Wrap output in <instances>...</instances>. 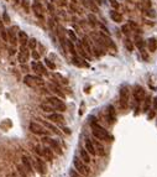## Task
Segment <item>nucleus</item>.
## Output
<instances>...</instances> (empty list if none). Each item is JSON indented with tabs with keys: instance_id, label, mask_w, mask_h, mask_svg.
<instances>
[{
	"instance_id": "35",
	"label": "nucleus",
	"mask_w": 157,
	"mask_h": 177,
	"mask_svg": "<svg viewBox=\"0 0 157 177\" xmlns=\"http://www.w3.org/2000/svg\"><path fill=\"white\" fill-rule=\"evenodd\" d=\"M50 88H51L52 90H53V92H56L57 94H59V96H61V97H65V94H63V93H62V92H61V90H59L58 88H56L55 85H50Z\"/></svg>"
},
{
	"instance_id": "12",
	"label": "nucleus",
	"mask_w": 157,
	"mask_h": 177,
	"mask_svg": "<svg viewBox=\"0 0 157 177\" xmlns=\"http://www.w3.org/2000/svg\"><path fill=\"white\" fill-rule=\"evenodd\" d=\"M92 142H93V145H94V148H95L96 155H99V156H105V149H104V146L100 144L98 140H93Z\"/></svg>"
},
{
	"instance_id": "21",
	"label": "nucleus",
	"mask_w": 157,
	"mask_h": 177,
	"mask_svg": "<svg viewBox=\"0 0 157 177\" xmlns=\"http://www.w3.org/2000/svg\"><path fill=\"white\" fill-rule=\"evenodd\" d=\"M110 17H111V20L115 21V22H121L122 21V16L118 13V11H110Z\"/></svg>"
},
{
	"instance_id": "28",
	"label": "nucleus",
	"mask_w": 157,
	"mask_h": 177,
	"mask_svg": "<svg viewBox=\"0 0 157 177\" xmlns=\"http://www.w3.org/2000/svg\"><path fill=\"white\" fill-rule=\"evenodd\" d=\"M67 46H68L69 51L72 52V55H76V50H74V46H73V43H72V41L71 40H67Z\"/></svg>"
},
{
	"instance_id": "19",
	"label": "nucleus",
	"mask_w": 157,
	"mask_h": 177,
	"mask_svg": "<svg viewBox=\"0 0 157 177\" xmlns=\"http://www.w3.org/2000/svg\"><path fill=\"white\" fill-rule=\"evenodd\" d=\"M17 37H19V41H20L21 46H25V45L29 42V37L26 35V32H24V31H19Z\"/></svg>"
},
{
	"instance_id": "11",
	"label": "nucleus",
	"mask_w": 157,
	"mask_h": 177,
	"mask_svg": "<svg viewBox=\"0 0 157 177\" xmlns=\"http://www.w3.org/2000/svg\"><path fill=\"white\" fill-rule=\"evenodd\" d=\"M106 116L108 120H109L110 124H113L115 120H116V115H115V109L113 105H108L106 107Z\"/></svg>"
},
{
	"instance_id": "39",
	"label": "nucleus",
	"mask_w": 157,
	"mask_h": 177,
	"mask_svg": "<svg viewBox=\"0 0 157 177\" xmlns=\"http://www.w3.org/2000/svg\"><path fill=\"white\" fill-rule=\"evenodd\" d=\"M144 3V5H146V7H151V0H141Z\"/></svg>"
},
{
	"instance_id": "13",
	"label": "nucleus",
	"mask_w": 157,
	"mask_h": 177,
	"mask_svg": "<svg viewBox=\"0 0 157 177\" xmlns=\"http://www.w3.org/2000/svg\"><path fill=\"white\" fill-rule=\"evenodd\" d=\"M31 67L37 74H46V68H45L40 62H32Z\"/></svg>"
},
{
	"instance_id": "6",
	"label": "nucleus",
	"mask_w": 157,
	"mask_h": 177,
	"mask_svg": "<svg viewBox=\"0 0 157 177\" xmlns=\"http://www.w3.org/2000/svg\"><path fill=\"white\" fill-rule=\"evenodd\" d=\"M134 97H135V100L137 105H139L141 102L145 99V90L142 87H140V85H136L135 89H134Z\"/></svg>"
},
{
	"instance_id": "46",
	"label": "nucleus",
	"mask_w": 157,
	"mask_h": 177,
	"mask_svg": "<svg viewBox=\"0 0 157 177\" xmlns=\"http://www.w3.org/2000/svg\"><path fill=\"white\" fill-rule=\"evenodd\" d=\"M96 4H99L100 5V4H102V0H96Z\"/></svg>"
},
{
	"instance_id": "25",
	"label": "nucleus",
	"mask_w": 157,
	"mask_h": 177,
	"mask_svg": "<svg viewBox=\"0 0 157 177\" xmlns=\"http://www.w3.org/2000/svg\"><path fill=\"white\" fill-rule=\"evenodd\" d=\"M43 123V125L47 128V129H50L51 131H53V133H56V134H59V131H58V129L56 126H53L52 124H50V123H47V122H42Z\"/></svg>"
},
{
	"instance_id": "7",
	"label": "nucleus",
	"mask_w": 157,
	"mask_h": 177,
	"mask_svg": "<svg viewBox=\"0 0 157 177\" xmlns=\"http://www.w3.org/2000/svg\"><path fill=\"white\" fill-rule=\"evenodd\" d=\"M120 104L122 108H128L129 105V90L128 88H121L120 90Z\"/></svg>"
},
{
	"instance_id": "14",
	"label": "nucleus",
	"mask_w": 157,
	"mask_h": 177,
	"mask_svg": "<svg viewBox=\"0 0 157 177\" xmlns=\"http://www.w3.org/2000/svg\"><path fill=\"white\" fill-rule=\"evenodd\" d=\"M85 150L89 152V155H96V151H95V148H94V145H93V142L90 139H87L85 140Z\"/></svg>"
},
{
	"instance_id": "17",
	"label": "nucleus",
	"mask_w": 157,
	"mask_h": 177,
	"mask_svg": "<svg viewBox=\"0 0 157 177\" xmlns=\"http://www.w3.org/2000/svg\"><path fill=\"white\" fill-rule=\"evenodd\" d=\"M48 119L52 120V122H55V123H62L63 120H65L63 115L59 114V113H52V114L48 115Z\"/></svg>"
},
{
	"instance_id": "31",
	"label": "nucleus",
	"mask_w": 157,
	"mask_h": 177,
	"mask_svg": "<svg viewBox=\"0 0 157 177\" xmlns=\"http://www.w3.org/2000/svg\"><path fill=\"white\" fill-rule=\"evenodd\" d=\"M67 33H68L69 39L72 40V41H77V36H76V33H74L72 30H68V31H67Z\"/></svg>"
},
{
	"instance_id": "42",
	"label": "nucleus",
	"mask_w": 157,
	"mask_h": 177,
	"mask_svg": "<svg viewBox=\"0 0 157 177\" xmlns=\"http://www.w3.org/2000/svg\"><path fill=\"white\" fill-rule=\"evenodd\" d=\"M122 31H124V33H129V27L128 26H122Z\"/></svg>"
},
{
	"instance_id": "41",
	"label": "nucleus",
	"mask_w": 157,
	"mask_h": 177,
	"mask_svg": "<svg viewBox=\"0 0 157 177\" xmlns=\"http://www.w3.org/2000/svg\"><path fill=\"white\" fill-rule=\"evenodd\" d=\"M154 116H155V109H154V110H151L150 113H148V116H147V118H148V119H152V118H154Z\"/></svg>"
},
{
	"instance_id": "29",
	"label": "nucleus",
	"mask_w": 157,
	"mask_h": 177,
	"mask_svg": "<svg viewBox=\"0 0 157 177\" xmlns=\"http://www.w3.org/2000/svg\"><path fill=\"white\" fill-rule=\"evenodd\" d=\"M69 177H84V176L80 175L79 172H77L76 170H71L69 171Z\"/></svg>"
},
{
	"instance_id": "20",
	"label": "nucleus",
	"mask_w": 157,
	"mask_h": 177,
	"mask_svg": "<svg viewBox=\"0 0 157 177\" xmlns=\"http://www.w3.org/2000/svg\"><path fill=\"white\" fill-rule=\"evenodd\" d=\"M147 47H148V50H150V52H155L157 50V40L156 39H150L147 41Z\"/></svg>"
},
{
	"instance_id": "32",
	"label": "nucleus",
	"mask_w": 157,
	"mask_h": 177,
	"mask_svg": "<svg viewBox=\"0 0 157 177\" xmlns=\"http://www.w3.org/2000/svg\"><path fill=\"white\" fill-rule=\"evenodd\" d=\"M36 45H37V42H36V40H35V39L29 40V47H30V48H35V47H36Z\"/></svg>"
},
{
	"instance_id": "44",
	"label": "nucleus",
	"mask_w": 157,
	"mask_h": 177,
	"mask_svg": "<svg viewBox=\"0 0 157 177\" xmlns=\"http://www.w3.org/2000/svg\"><path fill=\"white\" fill-rule=\"evenodd\" d=\"M15 53V50H14V48H10V50H9V55H14Z\"/></svg>"
},
{
	"instance_id": "43",
	"label": "nucleus",
	"mask_w": 157,
	"mask_h": 177,
	"mask_svg": "<svg viewBox=\"0 0 157 177\" xmlns=\"http://www.w3.org/2000/svg\"><path fill=\"white\" fill-rule=\"evenodd\" d=\"M154 109H155V110L157 109V97H156L155 99H154Z\"/></svg>"
},
{
	"instance_id": "8",
	"label": "nucleus",
	"mask_w": 157,
	"mask_h": 177,
	"mask_svg": "<svg viewBox=\"0 0 157 177\" xmlns=\"http://www.w3.org/2000/svg\"><path fill=\"white\" fill-rule=\"evenodd\" d=\"M43 141L45 142H48V144H50V146H51V149H53L56 152L57 154H59V155H61L62 154V148H61V145H59V142L57 141V140H53V139H50V138H45L43 139Z\"/></svg>"
},
{
	"instance_id": "36",
	"label": "nucleus",
	"mask_w": 157,
	"mask_h": 177,
	"mask_svg": "<svg viewBox=\"0 0 157 177\" xmlns=\"http://www.w3.org/2000/svg\"><path fill=\"white\" fill-rule=\"evenodd\" d=\"M148 107H150V97H147V100L144 104V112H148Z\"/></svg>"
},
{
	"instance_id": "16",
	"label": "nucleus",
	"mask_w": 157,
	"mask_h": 177,
	"mask_svg": "<svg viewBox=\"0 0 157 177\" xmlns=\"http://www.w3.org/2000/svg\"><path fill=\"white\" fill-rule=\"evenodd\" d=\"M42 156H43L47 161H52V160H53V154H52V149H51V148H42Z\"/></svg>"
},
{
	"instance_id": "1",
	"label": "nucleus",
	"mask_w": 157,
	"mask_h": 177,
	"mask_svg": "<svg viewBox=\"0 0 157 177\" xmlns=\"http://www.w3.org/2000/svg\"><path fill=\"white\" fill-rule=\"evenodd\" d=\"M92 131H93V135L95 136V139H98V140H102V141H111L113 140L111 135L108 133L104 128H102L96 123H92Z\"/></svg>"
},
{
	"instance_id": "2",
	"label": "nucleus",
	"mask_w": 157,
	"mask_h": 177,
	"mask_svg": "<svg viewBox=\"0 0 157 177\" xmlns=\"http://www.w3.org/2000/svg\"><path fill=\"white\" fill-rule=\"evenodd\" d=\"M73 165H74V167H76V171L79 172L80 175L88 176L89 174H90V168H89V167L87 166V164H85L82 159H79V157L74 156V159H73Z\"/></svg>"
},
{
	"instance_id": "24",
	"label": "nucleus",
	"mask_w": 157,
	"mask_h": 177,
	"mask_svg": "<svg viewBox=\"0 0 157 177\" xmlns=\"http://www.w3.org/2000/svg\"><path fill=\"white\" fill-rule=\"evenodd\" d=\"M73 63L76 66H79V67H88V63L83 61L82 58H78V57H73Z\"/></svg>"
},
{
	"instance_id": "34",
	"label": "nucleus",
	"mask_w": 157,
	"mask_h": 177,
	"mask_svg": "<svg viewBox=\"0 0 157 177\" xmlns=\"http://www.w3.org/2000/svg\"><path fill=\"white\" fill-rule=\"evenodd\" d=\"M78 51H79V53L82 55V56H83V57H87V51H84L83 50V48H82V46H80V45L79 43H78Z\"/></svg>"
},
{
	"instance_id": "22",
	"label": "nucleus",
	"mask_w": 157,
	"mask_h": 177,
	"mask_svg": "<svg viewBox=\"0 0 157 177\" xmlns=\"http://www.w3.org/2000/svg\"><path fill=\"white\" fill-rule=\"evenodd\" d=\"M80 157H82V160H83L85 164L90 162V156H89V152L87 151V150H84V149L80 150Z\"/></svg>"
},
{
	"instance_id": "30",
	"label": "nucleus",
	"mask_w": 157,
	"mask_h": 177,
	"mask_svg": "<svg viewBox=\"0 0 157 177\" xmlns=\"http://www.w3.org/2000/svg\"><path fill=\"white\" fill-rule=\"evenodd\" d=\"M125 46H126V48H128L129 51H132V50H134V46H132L131 41H130L129 39H126V40H125Z\"/></svg>"
},
{
	"instance_id": "37",
	"label": "nucleus",
	"mask_w": 157,
	"mask_h": 177,
	"mask_svg": "<svg viewBox=\"0 0 157 177\" xmlns=\"http://www.w3.org/2000/svg\"><path fill=\"white\" fill-rule=\"evenodd\" d=\"M45 63H46V65H47L48 67H50V68H51V69H55V68H56L55 63H52V62L50 61V59H47V58H46V59H45Z\"/></svg>"
},
{
	"instance_id": "38",
	"label": "nucleus",
	"mask_w": 157,
	"mask_h": 177,
	"mask_svg": "<svg viewBox=\"0 0 157 177\" xmlns=\"http://www.w3.org/2000/svg\"><path fill=\"white\" fill-rule=\"evenodd\" d=\"M109 1L111 4V6L115 7V9H118V7H119V3L116 1V0H109Z\"/></svg>"
},
{
	"instance_id": "47",
	"label": "nucleus",
	"mask_w": 157,
	"mask_h": 177,
	"mask_svg": "<svg viewBox=\"0 0 157 177\" xmlns=\"http://www.w3.org/2000/svg\"><path fill=\"white\" fill-rule=\"evenodd\" d=\"M72 1H73V3H76V0H72Z\"/></svg>"
},
{
	"instance_id": "18",
	"label": "nucleus",
	"mask_w": 157,
	"mask_h": 177,
	"mask_svg": "<svg viewBox=\"0 0 157 177\" xmlns=\"http://www.w3.org/2000/svg\"><path fill=\"white\" fill-rule=\"evenodd\" d=\"M22 164H24V166L25 168L27 170V172H30V174H32L33 170H32V165H31V161L29 160V157L27 156H22Z\"/></svg>"
},
{
	"instance_id": "45",
	"label": "nucleus",
	"mask_w": 157,
	"mask_h": 177,
	"mask_svg": "<svg viewBox=\"0 0 157 177\" xmlns=\"http://www.w3.org/2000/svg\"><path fill=\"white\" fill-rule=\"evenodd\" d=\"M48 9H50L51 11H53V6H52V5H50V4H48Z\"/></svg>"
},
{
	"instance_id": "33",
	"label": "nucleus",
	"mask_w": 157,
	"mask_h": 177,
	"mask_svg": "<svg viewBox=\"0 0 157 177\" xmlns=\"http://www.w3.org/2000/svg\"><path fill=\"white\" fill-rule=\"evenodd\" d=\"M3 21L6 22V24H7V22H10V17H9V15H7L6 11H4V13H3Z\"/></svg>"
},
{
	"instance_id": "10",
	"label": "nucleus",
	"mask_w": 157,
	"mask_h": 177,
	"mask_svg": "<svg viewBox=\"0 0 157 177\" xmlns=\"http://www.w3.org/2000/svg\"><path fill=\"white\" fill-rule=\"evenodd\" d=\"M29 59V51L25 46H21V50L19 52V62L20 63H26Z\"/></svg>"
},
{
	"instance_id": "15",
	"label": "nucleus",
	"mask_w": 157,
	"mask_h": 177,
	"mask_svg": "<svg viewBox=\"0 0 157 177\" xmlns=\"http://www.w3.org/2000/svg\"><path fill=\"white\" fill-rule=\"evenodd\" d=\"M15 30H16V27H10L9 30H7V40H10V42L13 43V45H15L16 43V35H15Z\"/></svg>"
},
{
	"instance_id": "27",
	"label": "nucleus",
	"mask_w": 157,
	"mask_h": 177,
	"mask_svg": "<svg viewBox=\"0 0 157 177\" xmlns=\"http://www.w3.org/2000/svg\"><path fill=\"white\" fill-rule=\"evenodd\" d=\"M82 45H83V46L87 48V53H92V48H90V46H89V43H88V40L85 39H83V41H82Z\"/></svg>"
},
{
	"instance_id": "40",
	"label": "nucleus",
	"mask_w": 157,
	"mask_h": 177,
	"mask_svg": "<svg viewBox=\"0 0 157 177\" xmlns=\"http://www.w3.org/2000/svg\"><path fill=\"white\" fill-rule=\"evenodd\" d=\"M32 57L35 58V59H39V58H40V55H39V52L33 51V52H32Z\"/></svg>"
},
{
	"instance_id": "26",
	"label": "nucleus",
	"mask_w": 157,
	"mask_h": 177,
	"mask_svg": "<svg viewBox=\"0 0 157 177\" xmlns=\"http://www.w3.org/2000/svg\"><path fill=\"white\" fill-rule=\"evenodd\" d=\"M41 108H42V109H43V110H45V112H47V113H51V112H55V110H53V108H52V107H51V105H50V104H48V103H47V102H45V103H42V104H41Z\"/></svg>"
},
{
	"instance_id": "5",
	"label": "nucleus",
	"mask_w": 157,
	"mask_h": 177,
	"mask_svg": "<svg viewBox=\"0 0 157 177\" xmlns=\"http://www.w3.org/2000/svg\"><path fill=\"white\" fill-rule=\"evenodd\" d=\"M30 130H31V133L33 134H36V135H47L48 134V131L47 130H45L42 126L40 125V124H37V123H30Z\"/></svg>"
},
{
	"instance_id": "23",
	"label": "nucleus",
	"mask_w": 157,
	"mask_h": 177,
	"mask_svg": "<svg viewBox=\"0 0 157 177\" xmlns=\"http://www.w3.org/2000/svg\"><path fill=\"white\" fill-rule=\"evenodd\" d=\"M0 36H1V39L4 41H7V32H6L5 27H4V24H3L1 17H0Z\"/></svg>"
},
{
	"instance_id": "4",
	"label": "nucleus",
	"mask_w": 157,
	"mask_h": 177,
	"mask_svg": "<svg viewBox=\"0 0 157 177\" xmlns=\"http://www.w3.org/2000/svg\"><path fill=\"white\" fill-rule=\"evenodd\" d=\"M46 102L51 105L52 108H53L55 112L56 110H58V112H65L66 110V104L57 97H51V98H48Z\"/></svg>"
},
{
	"instance_id": "3",
	"label": "nucleus",
	"mask_w": 157,
	"mask_h": 177,
	"mask_svg": "<svg viewBox=\"0 0 157 177\" xmlns=\"http://www.w3.org/2000/svg\"><path fill=\"white\" fill-rule=\"evenodd\" d=\"M24 82H25L26 85H29V87H31V88H39V87H42L45 84L43 79L40 76H31V74L25 76Z\"/></svg>"
},
{
	"instance_id": "9",
	"label": "nucleus",
	"mask_w": 157,
	"mask_h": 177,
	"mask_svg": "<svg viewBox=\"0 0 157 177\" xmlns=\"http://www.w3.org/2000/svg\"><path fill=\"white\" fill-rule=\"evenodd\" d=\"M35 167H36L37 172H39V174H41V175H45V174H46V171H47L46 164H45L43 160H41L40 157H36V160H35Z\"/></svg>"
}]
</instances>
